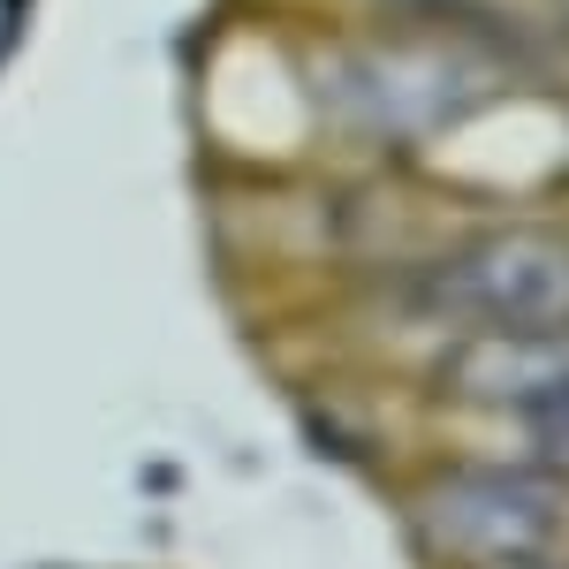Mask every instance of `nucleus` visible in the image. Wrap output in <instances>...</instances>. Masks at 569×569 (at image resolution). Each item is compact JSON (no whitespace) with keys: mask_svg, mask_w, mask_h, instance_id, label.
Returning <instances> with one entry per match:
<instances>
[{"mask_svg":"<svg viewBox=\"0 0 569 569\" xmlns=\"http://www.w3.org/2000/svg\"><path fill=\"white\" fill-rule=\"evenodd\" d=\"M426 305L479 327V335H525V327H562L569 319V251L539 228H501L463 243L456 259L433 266Z\"/></svg>","mask_w":569,"mask_h":569,"instance_id":"obj_1","label":"nucleus"},{"mask_svg":"<svg viewBox=\"0 0 569 569\" xmlns=\"http://www.w3.org/2000/svg\"><path fill=\"white\" fill-rule=\"evenodd\" d=\"M555 525V501L531 479H501V471H471L426 493V539L456 562H509L531 555Z\"/></svg>","mask_w":569,"mask_h":569,"instance_id":"obj_2","label":"nucleus"},{"mask_svg":"<svg viewBox=\"0 0 569 569\" xmlns=\"http://www.w3.org/2000/svg\"><path fill=\"white\" fill-rule=\"evenodd\" d=\"M456 388L486 395V402H547L569 388V342L562 327H525V335H486L456 357Z\"/></svg>","mask_w":569,"mask_h":569,"instance_id":"obj_3","label":"nucleus"},{"mask_svg":"<svg viewBox=\"0 0 569 569\" xmlns=\"http://www.w3.org/2000/svg\"><path fill=\"white\" fill-rule=\"evenodd\" d=\"M531 410L547 418V456H555V463L569 471V388H562V395H547V402H531Z\"/></svg>","mask_w":569,"mask_h":569,"instance_id":"obj_4","label":"nucleus"}]
</instances>
